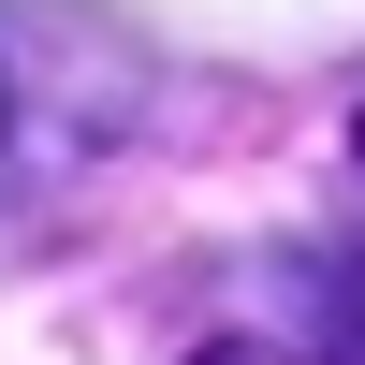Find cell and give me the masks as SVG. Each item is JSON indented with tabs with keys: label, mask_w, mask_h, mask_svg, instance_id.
<instances>
[{
	"label": "cell",
	"mask_w": 365,
	"mask_h": 365,
	"mask_svg": "<svg viewBox=\"0 0 365 365\" xmlns=\"http://www.w3.org/2000/svg\"><path fill=\"white\" fill-rule=\"evenodd\" d=\"M190 365H365V336H307V322H278V336H263V322H249V336H205Z\"/></svg>",
	"instance_id": "6da1fadb"
}]
</instances>
